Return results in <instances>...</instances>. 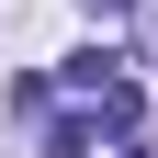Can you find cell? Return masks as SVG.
I'll return each mask as SVG.
<instances>
[{
    "instance_id": "cell-1",
    "label": "cell",
    "mask_w": 158,
    "mask_h": 158,
    "mask_svg": "<svg viewBox=\"0 0 158 158\" xmlns=\"http://www.w3.org/2000/svg\"><path fill=\"white\" fill-rule=\"evenodd\" d=\"M79 11H90V23H124V11H135V0H79Z\"/></svg>"
}]
</instances>
